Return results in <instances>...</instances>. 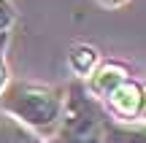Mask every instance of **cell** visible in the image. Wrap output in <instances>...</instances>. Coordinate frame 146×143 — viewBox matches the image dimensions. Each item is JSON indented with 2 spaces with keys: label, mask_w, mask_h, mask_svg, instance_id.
Segmentation results:
<instances>
[{
  "label": "cell",
  "mask_w": 146,
  "mask_h": 143,
  "mask_svg": "<svg viewBox=\"0 0 146 143\" xmlns=\"http://www.w3.org/2000/svg\"><path fill=\"white\" fill-rule=\"evenodd\" d=\"M127 68L125 65H119V62H108V65H100V68H95L92 73L87 76L89 78V95L92 97H98V100H103L106 95H108L111 89H114L119 81H125L127 78Z\"/></svg>",
  "instance_id": "obj_5"
},
{
  "label": "cell",
  "mask_w": 146,
  "mask_h": 143,
  "mask_svg": "<svg viewBox=\"0 0 146 143\" xmlns=\"http://www.w3.org/2000/svg\"><path fill=\"white\" fill-rule=\"evenodd\" d=\"M103 100L111 108L114 119H119V122H143V89L130 76L125 81H119Z\"/></svg>",
  "instance_id": "obj_3"
},
{
  "label": "cell",
  "mask_w": 146,
  "mask_h": 143,
  "mask_svg": "<svg viewBox=\"0 0 146 143\" xmlns=\"http://www.w3.org/2000/svg\"><path fill=\"white\" fill-rule=\"evenodd\" d=\"M98 143H146L143 122H119V119H106L100 127Z\"/></svg>",
  "instance_id": "obj_4"
},
{
  "label": "cell",
  "mask_w": 146,
  "mask_h": 143,
  "mask_svg": "<svg viewBox=\"0 0 146 143\" xmlns=\"http://www.w3.org/2000/svg\"><path fill=\"white\" fill-rule=\"evenodd\" d=\"M98 5H103V8H122V5H127L130 0H95Z\"/></svg>",
  "instance_id": "obj_10"
},
{
  "label": "cell",
  "mask_w": 146,
  "mask_h": 143,
  "mask_svg": "<svg viewBox=\"0 0 146 143\" xmlns=\"http://www.w3.org/2000/svg\"><path fill=\"white\" fill-rule=\"evenodd\" d=\"M68 62H70V68H73V73H76V76L87 78V76L98 68L100 54H98V49H92V46H87V43H81V46H73V49H70Z\"/></svg>",
  "instance_id": "obj_7"
},
{
  "label": "cell",
  "mask_w": 146,
  "mask_h": 143,
  "mask_svg": "<svg viewBox=\"0 0 146 143\" xmlns=\"http://www.w3.org/2000/svg\"><path fill=\"white\" fill-rule=\"evenodd\" d=\"M5 41H8V35L0 32V89H3L5 81H8V68H5Z\"/></svg>",
  "instance_id": "obj_9"
},
{
  "label": "cell",
  "mask_w": 146,
  "mask_h": 143,
  "mask_svg": "<svg viewBox=\"0 0 146 143\" xmlns=\"http://www.w3.org/2000/svg\"><path fill=\"white\" fill-rule=\"evenodd\" d=\"M106 113L98 97L89 95L87 84L73 81L62 95V113H60V140L62 143H98Z\"/></svg>",
  "instance_id": "obj_2"
},
{
  "label": "cell",
  "mask_w": 146,
  "mask_h": 143,
  "mask_svg": "<svg viewBox=\"0 0 146 143\" xmlns=\"http://www.w3.org/2000/svg\"><path fill=\"white\" fill-rule=\"evenodd\" d=\"M14 22V5L11 0H0V32H5Z\"/></svg>",
  "instance_id": "obj_8"
},
{
  "label": "cell",
  "mask_w": 146,
  "mask_h": 143,
  "mask_svg": "<svg viewBox=\"0 0 146 143\" xmlns=\"http://www.w3.org/2000/svg\"><path fill=\"white\" fill-rule=\"evenodd\" d=\"M62 95L65 89H54V86L5 81V86L0 89V108L41 135L57 130L62 113Z\"/></svg>",
  "instance_id": "obj_1"
},
{
  "label": "cell",
  "mask_w": 146,
  "mask_h": 143,
  "mask_svg": "<svg viewBox=\"0 0 146 143\" xmlns=\"http://www.w3.org/2000/svg\"><path fill=\"white\" fill-rule=\"evenodd\" d=\"M0 143H43V138L0 108Z\"/></svg>",
  "instance_id": "obj_6"
}]
</instances>
